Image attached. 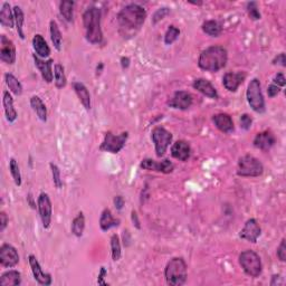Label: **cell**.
<instances>
[{
  "label": "cell",
  "mask_w": 286,
  "mask_h": 286,
  "mask_svg": "<svg viewBox=\"0 0 286 286\" xmlns=\"http://www.w3.org/2000/svg\"><path fill=\"white\" fill-rule=\"evenodd\" d=\"M108 274V272H106L105 267H101V270H100V274H98V277H97V284L98 285H109L106 282L104 281L105 278V275Z\"/></svg>",
  "instance_id": "cell-49"
},
{
  "label": "cell",
  "mask_w": 286,
  "mask_h": 286,
  "mask_svg": "<svg viewBox=\"0 0 286 286\" xmlns=\"http://www.w3.org/2000/svg\"><path fill=\"white\" fill-rule=\"evenodd\" d=\"M49 30H51L52 43L57 51L59 52L60 49H62V33H60L58 25H57V22L55 20L51 21V24H49Z\"/></svg>",
  "instance_id": "cell-34"
},
{
  "label": "cell",
  "mask_w": 286,
  "mask_h": 286,
  "mask_svg": "<svg viewBox=\"0 0 286 286\" xmlns=\"http://www.w3.org/2000/svg\"><path fill=\"white\" fill-rule=\"evenodd\" d=\"M2 105H3V110H5L7 121L10 122V123H13V122L16 121L18 114H17L16 109L14 108V98L8 91H5V92H3Z\"/></svg>",
  "instance_id": "cell-23"
},
{
  "label": "cell",
  "mask_w": 286,
  "mask_h": 286,
  "mask_svg": "<svg viewBox=\"0 0 286 286\" xmlns=\"http://www.w3.org/2000/svg\"><path fill=\"white\" fill-rule=\"evenodd\" d=\"M0 58L2 62L13 65L16 62V47L5 35L0 36Z\"/></svg>",
  "instance_id": "cell-13"
},
{
  "label": "cell",
  "mask_w": 286,
  "mask_h": 286,
  "mask_svg": "<svg viewBox=\"0 0 286 286\" xmlns=\"http://www.w3.org/2000/svg\"><path fill=\"white\" fill-rule=\"evenodd\" d=\"M190 154H191V148L185 140H179L171 147V155L180 161H187L190 158Z\"/></svg>",
  "instance_id": "cell-19"
},
{
  "label": "cell",
  "mask_w": 286,
  "mask_h": 286,
  "mask_svg": "<svg viewBox=\"0 0 286 286\" xmlns=\"http://www.w3.org/2000/svg\"><path fill=\"white\" fill-rule=\"evenodd\" d=\"M5 81H6L7 86L9 87L10 92L14 93L15 95H17V96H20V95L22 94V85L21 83L18 81L16 76L11 73H7L5 74Z\"/></svg>",
  "instance_id": "cell-32"
},
{
  "label": "cell",
  "mask_w": 286,
  "mask_h": 286,
  "mask_svg": "<svg viewBox=\"0 0 286 286\" xmlns=\"http://www.w3.org/2000/svg\"><path fill=\"white\" fill-rule=\"evenodd\" d=\"M30 105L34 110V112L37 114L38 119H39L41 122H46L47 120V109L46 105L44 104V102L41 101V98L39 96H33L30 98Z\"/></svg>",
  "instance_id": "cell-29"
},
{
  "label": "cell",
  "mask_w": 286,
  "mask_h": 286,
  "mask_svg": "<svg viewBox=\"0 0 286 286\" xmlns=\"http://www.w3.org/2000/svg\"><path fill=\"white\" fill-rule=\"evenodd\" d=\"M285 76L283 73H278L275 75V77L273 79V83L277 85L278 87H284L285 86Z\"/></svg>",
  "instance_id": "cell-46"
},
{
  "label": "cell",
  "mask_w": 286,
  "mask_h": 286,
  "mask_svg": "<svg viewBox=\"0 0 286 286\" xmlns=\"http://www.w3.org/2000/svg\"><path fill=\"white\" fill-rule=\"evenodd\" d=\"M246 78V73L244 72H228L223 77V85L229 92H236Z\"/></svg>",
  "instance_id": "cell-17"
},
{
  "label": "cell",
  "mask_w": 286,
  "mask_h": 286,
  "mask_svg": "<svg viewBox=\"0 0 286 286\" xmlns=\"http://www.w3.org/2000/svg\"><path fill=\"white\" fill-rule=\"evenodd\" d=\"M213 123L216 128L224 133H231L234 131V122H232L231 116L227 113H218L212 117Z\"/></svg>",
  "instance_id": "cell-22"
},
{
  "label": "cell",
  "mask_w": 286,
  "mask_h": 286,
  "mask_svg": "<svg viewBox=\"0 0 286 286\" xmlns=\"http://www.w3.org/2000/svg\"><path fill=\"white\" fill-rule=\"evenodd\" d=\"M192 95L186 91H177L173 94L172 98L168 101V105L172 109L178 110H188L192 105Z\"/></svg>",
  "instance_id": "cell-16"
},
{
  "label": "cell",
  "mask_w": 286,
  "mask_h": 286,
  "mask_svg": "<svg viewBox=\"0 0 286 286\" xmlns=\"http://www.w3.org/2000/svg\"><path fill=\"white\" fill-rule=\"evenodd\" d=\"M37 208L39 212V217L43 223V227L45 229H48L52 224V215H53V207L51 198L47 193L41 192L38 197L37 200Z\"/></svg>",
  "instance_id": "cell-10"
},
{
  "label": "cell",
  "mask_w": 286,
  "mask_h": 286,
  "mask_svg": "<svg viewBox=\"0 0 286 286\" xmlns=\"http://www.w3.org/2000/svg\"><path fill=\"white\" fill-rule=\"evenodd\" d=\"M60 15L65 18V20L73 21L74 17V1H62L59 5Z\"/></svg>",
  "instance_id": "cell-36"
},
{
  "label": "cell",
  "mask_w": 286,
  "mask_h": 286,
  "mask_svg": "<svg viewBox=\"0 0 286 286\" xmlns=\"http://www.w3.org/2000/svg\"><path fill=\"white\" fill-rule=\"evenodd\" d=\"M228 54L226 48L219 45L210 46L201 52L198 59V66L203 71L218 72L226 66Z\"/></svg>",
  "instance_id": "cell-2"
},
{
  "label": "cell",
  "mask_w": 286,
  "mask_h": 286,
  "mask_svg": "<svg viewBox=\"0 0 286 286\" xmlns=\"http://www.w3.org/2000/svg\"><path fill=\"white\" fill-rule=\"evenodd\" d=\"M49 167H51V170H52L53 181H54V185L57 189H60L63 186V181H62V174H60L59 168L53 162L49 163Z\"/></svg>",
  "instance_id": "cell-40"
},
{
  "label": "cell",
  "mask_w": 286,
  "mask_h": 286,
  "mask_svg": "<svg viewBox=\"0 0 286 286\" xmlns=\"http://www.w3.org/2000/svg\"><path fill=\"white\" fill-rule=\"evenodd\" d=\"M204 33L207 34V35L211 36V37H218L220 36V34L223 33V26L219 24L217 20H207L205 21L203 26Z\"/></svg>",
  "instance_id": "cell-30"
},
{
  "label": "cell",
  "mask_w": 286,
  "mask_h": 286,
  "mask_svg": "<svg viewBox=\"0 0 286 286\" xmlns=\"http://www.w3.org/2000/svg\"><path fill=\"white\" fill-rule=\"evenodd\" d=\"M121 65L122 68H128L130 65V58L129 57H122L121 58Z\"/></svg>",
  "instance_id": "cell-52"
},
{
  "label": "cell",
  "mask_w": 286,
  "mask_h": 286,
  "mask_svg": "<svg viewBox=\"0 0 286 286\" xmlns=\"http://www.w3.org/2000/svg\"><path fill=\"white\" fill-rule=\"evenodd\" d=\"M73 89L75 91L76 95L79 98V101L83 104L84 108H85L86 111H90L91 110V95L87 87L84 85L81 82H75L73 84Z\"/></svg>",
  "instance_id": "cell-25"
},
{
  "label": "cell",
  "mask_w": 286,
  "mask_h": 286,
  "mask_svg": "<svg viewBox=\"0 0 286 286\" xmlns=\"http://www.w3.org/2000/svg\"><path fill=\"white\" fill-rule=\"evenodd\" d=\"M192 87L209 98H218L216 87L206 78H196L192 83Z\"/></svg>",
  "instance_id": "cell-21"
},
{
  "label": "cell",
  "mask_w": 286,
  "mask_h": 286,
  "mask_svg": "<svg viewBox=\"0 0 286 286\" xmlns=\"http://www.w3.org/2000/svg\"><path fill=\"white\" fill-rule=\"evenodd\" d=\"M277 257L281 262L286 261V245H285V238L282 239L280 246L277 247Z\"/></svg>",
  "instance_id": "cell-44"
},
{
  "label": "cell",
  "mask_w": 286,
  "mask_h": 286,
  "mask_svg": "<svg viewBox=\"0 0 286 286\" xmlns=\"http://www.w3.org/2000/svg\"><path fill=\"white\" fill-rule=\"evenodd\" d=\"M128 138V132H122L119 135L113 134L112 132H106L100 149L102 151L110 152V153H119L122 149L124 148Z\"/></svg>",
  "instance_id": "cell-9"
},
{
  "label": "cell",
  "mask_w": 286,
  "mask_h": 286,
  "mask_svg": "<svg viewBox=\"0 0 286 286\" xmlns=\"http://www.w3.org/2000/svg\"><path fill=\"white\" fill-rule=\"evenodd\" d=\"M246 97L253 111L256 113H263L265 111V100L263 96L262 85L258 78H253L248 84Z\"/></svg>",
  "instance_id": "cell-7"
},
{
  "label": "cell",
  "mask_w": 286,
  "mask_h": 286,
  "mask_svg": "<svg viewBox=\"0 0 286 286\" xmlns=\"http://www.w3.org/2000/svg\"><path fill=\"white\" fill-rule=\"evenodd\" d=\"M33 47L35 49L37 56L40 57V58H46V57L51 55V48H49L47 41L45 40V38L40 34H37V35L34 36Z\"/></svg>",
  "instance_id": "cell-24"
},
{
  "label": "cell",
  "mask_w": 286,
  "mask_h": 286,
  "mask_svg": "<svg viewBox=\"0 0 286 286\" xmlns=\"http://www.w3.org/2000/svg\"><path fill=\"white\" fill-rule=\"evenodd\" d=\"M272 63L274 65H281V66L285 67L286 66V60H285V54H284V53H281L280 55H277L275 58L273 59Z\"/></svg>",
  "instance_id": "cell-47"
},
{
  "label": "cell",
  "mask_w": 286,
  "mask_h": 286,
  "mask_svg": "<svg viewBox=\"0 0 286 286\" xmlns=\"http://www.w3.org/2000/svg\"><path fill=\"white\" fill-rule=\"evenodd\" d=\"M264 172V166L254 155L246 154L239 159L237 174L239 177H259Z\"/></svg>",
  "instance_id": "cell-6"
},
{
  "label": "cell",
  "mask_w": 286,
  "mask_h": 286,
  "mask_svg": "<svg viewBox=\"0 0 286 286\" xmlns=\"http://www.w3.org/2000/svg\"><path fill=\"white\" fill-rule=\"evenodd\" d=\"M27 199L29 200V204H30V206H32V208H36V207H35V206H36V205H35V204H34V201H33V197H32V196H30V194H29V196L27 197Z\"/></svg>",
  "instance_id": "cell-54"
},
{
  "label": "cell",
  "mask_w": 286,
  "mask_h": 286,
  "mask_svg": "<svg viewBox=\"0 0 286 286\" xmlns=\"http://www.w3.org/2000/svg\"><path fill=\"white\" fill-rule=\"evenodd\" d=\"M113 203H114V206H115V208L117 209V210H121V209L123 208V206H124V199H123V197H122V196H116L115 198H114Z\"/></svg>",
  "instance_id": "cell-50"
},
{
  "label": "cell",
  "mask_w": 286,
  "mask_h": 286,
  "mask_svg": "<svg viewBox=\"0 0 286 286\" xmlns=\"http://www.w3.org/2000/svg\"><path fill=\"white\" fill-rule=\"evenodd\" d=\"M169 13H170V9L167 8V7H165V8L158 9L154 13L153 17H152V24H157L158 21L162 20V19L165 18L167 16V15H169Z\"/></svg>",
  "instance_id": "cell-42"
},
{
  "label": "cell",
  "mask_w": 286,
  "mask_h": 286,
  "mask_svg": "<svg viewBox=\"0 0 286 286\" xmlns=\"http://www.w3.org/2000/svg\"><path fill=\"white\" fill-rule=\"evenodd\" d=\"M131 219H132L133 226H135V228H138V229H141L139 217H138V215H136V212L134 210H132V212H131Z\"/></svg>",
  "instance_id": "cell-51"
},
{
  "label": "cell",
  "mask_w": 286,
  "mask_h": 286,
  "mask_svg": "<svg viewBox=\"0 0 286 286\" xmlns=\"http://www.w3.org/2000/svg\"><path fill=\"white\" fill-rule=\"evenodd\" d=\"M172 138L173 136L171 134V132L168 131L165 128L157 127L152 130L151 139L154 143L155 154H157L158 158H161L166 154L168 147L172 142Z\"/></svg>",
  "instance_id": "cell-8"
},
{
  "label": "cell",
  "mask_w": 286,
  "mask_h": 286,
  "mask_svg": "<svg viewBox=\"0 0 286 286\" xmlns=\"http://www.w3.org/2000/svg\"><path fill=\"white\" fill-rule=\"evenodd\" d=\"M101 9L91 7L83 14V25L85 29V37L91 44H101L103 41V33L101 28Z\"/></svg>",
  "instance_id": "cell-3"
},
{
  "label": "cell",
  "mask_w": 286,
  "mask_h": 286,
  "mask_svg": "<svg viewBox=\"0 0 286 286\" xmlns=\"http://www.w3.org/2000/svg\"><path fill=\"white\" fill-rule=\"evenodd\" d=\"M280 278H282L280 275H273V277H272V281H270V285L272 286H274V285H281L282 283L281 282H278V280H280Z\"/></svg>",
  "instance_id": "cell-53"
},
{
  "label": "cell",
  "mask_w": 286,
  "mask_h": 286,
  "mask_svg": "<svg viewBox=\"0 0 286 286\" xmlns=\"http://www.w3.org/2000/svg\"><path fill=\"white\" fill-rule=\"evenodd\" d=\"M7 224H8V217L5 212L1 211L0 212V231L5 230Z\"/></svg>",
  "instance_id": "cell-48"
},
{
  "label": "cell",
  "mask_w": 286,
  "mask_h": 286,
  "mask_svg": "<svg viewBox=\"0 0 286 286\" xmlns=\"http://www.w3.org/2000/svg\"><path fill=\"white\" fill-rule=\"evenodd\" d=\"M280 92H281V87H278L274 83L270 84V85L267 87V94L269 97H275Z\"/></svg>",
  "instance_id": "cell-45"
},
{
  "label": "cell",
  "mask_w": 286,
  "mask_h": 286,
  "mask_svg": "<svg viewBox=\"0 0 286 286\" xmlns=\"http://www.w3.org/2000/svg\"><path fill=\"white\" fill-rule=\"evenodd\" d=\"M141 169L149 170V171H158V172L162 173H171L174 169L173 163L170 161L169 159H165L161 162H157L152 159H144L142 162H141Z\"/></svg>",
  "instance_id": "cell-15"
},
{
  "label": "cell",
  "mask_w": 286,
  "mask_h": 286,
  "mask_svg": "<svg viewBox=\"0 0 286 286\" xmlns=\"http://www.w3.org/2000/svg\"><path fill=\"white\" fill-rule=\"evenodd\" d=\"M72 234L76 237H82L84 229H85V217H84V213L81 211L77 216L75 217L72 222Z\"/></svg>",
  "instance_id": "cell-31"
},
{
  "label": "cell",
  "mask_w": 286,
  "mask_h": 286,
  "mask_svg": "<svg viewBox=\"0 0 286 286\" xmlns=\"http://www.w3.org/2000/svg\"><path fill=\"white\" fill-rule=\"evenodd\" d=\"M167 283L171 286H181L187 282L188 270L184 258L174 257L170 259L165 269Z\"/></svg>",
  "instance_id": "cell-4"
},
{
  "label": "cell",
  "mask_w": 286,
  "mask_h": 286,
  "mask_svg": "<svg viewBox=\"0 0 286 286\" xmlns=\"http://www.w3.org/2000/svg\"><path fill=\"white\" fill-rule=\"evenodd\" d=\"M147 18V11L138 3H130L117 14L120 32L124 37L134 36L142 27Z\"/></svg>",
  "instance_id": "cell-1"
},
{
  "label": "cell",
  "mask_w": 286,
  "mask_h": 286,
  "mask_svg": "<svg viewBox=\"0 0 286 286\" xmlns=\"http://www.w3.org/2000/svg\"><path fill=\"white\" fill-rule=\"evenodd\" d=\"M34 62H35L36 67L38 71L40 72L41 77L46 83H52L54 79V74H53V59H40V57H38L36 54H34Z\"/></svg>",
  "instance_id": "cell-18"
},
{
  "label": "cell",
  "mask_w": 286,
  "mask_h": 286,
  "mask_svg": "<svg viewBox=\"0 0 286 286\" xmlns=\"http://www.w3.org/2000/svg\"><path fill=\"white\" fill-rule=\"evenodd\" d=\"M239 264L242 266L244 272L246 273V275L253 278L258 277L263 272L261 257H259L258 254L255 253L254 250H244L243 253L239 255Z\"/></svg>",
  "instance_id": "cell-5"
},
{
  "label": "cell",
  "mask_w": 286,
  "mask_h": 286,
  "mask_svg": "<svg viewBox=\"0 0 286 286\" xmlns=\"http://www.w3.org/2000/svg\"><path fill=\"white\" fill-rule=\"evenodd\" d=\"M13 10H14L15 24H16V29H17L18 36L20 37L21 39H25V34H24L25 16H24V13H22V10L19 6H15Z\"/></svg>",
  "instance_id": "cell-33"
},
{
  "label": "cell",
  "mask_w": 286,
  "mask_h": 286,
  "mask_svg": "<svg viewBox=\"0 0 286 286\" xmlns=\"http://www.w3.org/2000/svg\"><path fill=\"white\" fill-rule=\"evenodd\" d=\"M276 143V139L274 134L270 131H264L261 133H257L256 136L253 141V144L255 148L259 149V150H269L274 144Z\"/></svg>",
  "instance_id": "cell-20"
},
{
  "label": "cell",
  "mask_w": 286,
  "mask_h": 286,
  "mask_svg": "<svg viewBox=\"0 0 286 286\" xmlns=\"http://www.w3.org/2000/svg\"><path fill=\"white\" fill-rule=\"evenodd\" d=\"M9 170L11 173V177H13L15 184L16 186H21V174H20V169H19L18 162L16 161V159L11 158L9 161Z\"/></svg>",
  "instance_id": "cell-38"
},
{
  "label": "cell",
  "mask_w": 286,
  "mask_h": 286,
  "mask_svg": "<svg viewBox=\"0 0 286 286\" xmlns=\"http://www.w3.org/2000/svg\"><path fill=\"white\" fill-rule=\"evenodd\" d=\"M54 79L55 85L57 89H63L66 86V76H65V71L62 64H56L54 67Z\"/></svg>",
  "instance_id": "cell-35"
},
{
  "label": "cell",
  "mask_w": 286,
  "mask_h": 286,
  "mask_svg": "<svg viewBox=\"0 0 286 286\" xmlns=\"http://www.w3.org/2000/svg\"><path fill=\"white\" fill-rule=\"evenodd\" d=\"M28 262H29V266L32 268V273L34 275V278L37 282L38 284L44 285V286H48L52 284V275L48 273H45L41 266L39 264V262L37 261V258L34 256V255H29L28 257Z\"/></svg>",
  "instance_id": "cell-14"
},
{
  "label": "cell",
  "mask_w": 286,
  "mask_h": 286,
  "mask_svg": "<svg viewBox=\"0 0 286 286\" xmlns=\"http://www.w3.org/2000/svg\"><path fill=\"white\" fill-rule=\"evenodd\" d=\"M21 284V275L18 270H7L0 277V285L1 286H18Z\"/></svg>",
  "instance_id": "cell-28"
},
{
  "label": "cell",
  "mask_w": 286,
  "mask_h": 286,
  "mask_svg": "<svg viewBox=\"0 0 286 286\" xmlns=\"http://www.w3.org/2000/svg\"><path fill=\"white\" fill-rule=\"evenodd\" d=\"M247 13H248V16L253 20H259L261 19V13L258 10L257 2L251 1L247 3Z\"/></svg>",
  "instance_id": "cell-41"
},
{
  "label": "cell",
  "mask_w": 286,
  "mask_h": 286,
  "mask_svg": "<svg viewBox=\"0 0 286 286\" xmlns=\"http://www.w3.org/2000/svg\"><path fill=\"white\" fill-rule=\"evenodd\" d=\"M262 234L261 226L255 218H250L245 223V226L239 232V237L247 242L255 244Z\"/></svg>",
  "instance_id": "cell-12"
},
{
  "label": "cell",
  "mask_w": 286,
  "mask_h": 286,
  "mask_svg": "<svg viewBox=\"0 0 286 286\" xmlns=\"http://www.w3.org/2000/svg\"><path fill=\"white\" fill-rule=\"evenodd\" d=\"M179 35H180V29L178 27H175V26L171 25L169 26V28L166 32V35H165V43L166 45H171L172 43H174L175 40L178 39Z\"/></svg>",
  "instance_id": "cell-39"
},
{
  "label": "cell",
  "mask_w": 286,
  "mask_h": 286,
  "mask_svg": "<svg viewBox=\"0 0 286 286\" xmlns=\"http://www.w3.org/2000/svg\"><path fill=\"white\" fill-rule=\"evenodd\" d=\"M120 225V220L114 218L111 210L109 208H105L102 211L100 217V227L103 231H108L113 227H117Z\"/></svg>",
  "instance_id": "cell-26"
},
{
  "label": "cell",
  "mask_w": 286,
  "mask_h": 286,
  "mask_svg": "<svg viewBox=\"0 0 286 286\" xmlns=\"http://www.w3.org/2000/svg\"><path fill=\"white\" fill-rule=\"evenodd\" d=\"M251 124H253V119H251L250 115L248 114H243L240 116V127L244 130H249L251 128Z\"/></svg>",
  "instance_id": "cell-43"
},
{
  "label": "cell",
  "mask_w": 286,
  "mask_h": 286,
  "mask_svg": "<svg viewBox=\"0 0 286 286\" xmlns=\"http://www.w3.org/2000/svg\"><path fill=\"white\" fill-rule=\"evenodd\" d=\"M0 24L3 27L13 28L15 24V17H14V10L8 2H3L1 10H0Z\"/></svg>",
  "instance_id": "cell-27"
},
{
  "label": "cell",
  "mask_w": 286,
  "mask_h": 286,
  "mask_svg": "<svg viewBox=\"0 0 286 286\" xmlns=\"http://www.w3.org/2000/svg\"><path fill=\"white\" fill-rule=\"evenodd\" d=\"M111 253H112V258H113L114 262L119 261L122 256L120 237L116 234L112 235V237H111Z\"/></svg>",
  "instance_id": "cell-37"
},
{
  "label": "cell",
  "mask_w": 286,
  "mask_h": 286,
  "mask_svg": "<svg viewBox=\"0 0 286 286\" xmlns=\"http://www.w3.org/2000/svg\"><path fill=\"white\" fill-rule=\"evenodd\" d=\"M19 263V255L17 249L9 244H3L0 247V264L3 267H15Z\"/></svg>",
  "instance_id": "cell-11"
}]
</instances>
